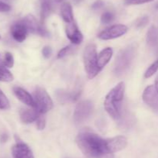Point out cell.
I'll use <instances>...</instances> for the list:
<instances>
[{"instance_id": "obj_18", "label": "cell", "mask_w": 158, "mask_h": 158, "mask_svg": "<svg viewBox=\"0 0 158 158\" xmlns=\"http://www.w3.org/2000/svg\"><path fill=\"white\" fill-rule=\"evenodd\" d=\"M113 56V50L110 47H106L103 49L101 52L100 53L98 56V67L100 70L104 68L109 61L110 60L111 57Z\"/></svg>"}, {"instance_id": "obj_1", "label": "cell", "mask_w": 158, "mask_h": 158, "mask_svg": "<svg viewBox=\"0 0 158 158\" xmlns=\"http://www.w3.org/2000/svg\"><path fill=\"white\" fill-rule=\"evenodd\" d=\"M76 142L80 150L88 158H113V154L108 150L106 139L96 133L82 132L77 135Z\"/></svg>"}, {"instance_id": "obj_35", "label": "cell", "mask_w": 158, "mask_h": 158, "mask_svg": "<svg viewBox=\"0 0 158 158\" xmlns=\"http://www.w3.org/2000/svg\"><path fill=\"white\" fill-rule=\"evenodd\" d=\"M73 1H74V2H75V3H78V2H80L81 0H73Z\"/></svg>"}, {"instance_id": "obj_26", "label": "cell", "mask_w": 158, "mask_h": 158, "mask_svg": "<svg viewBox=\"0 0 158 158\" xmlns=\"http://www.w3.org/2000/svg\"><path fill=\"white\" fill-rule=\"evenodd\" d=\"M148 21H149V19H148V16H143L139 18L138 20L136 22V26L137 28H142L143 26H146L148 23Z\"/></svg>"}, {"instance_id": "obj_19", "label": "cell", "mask_w": 158, "mask_h": 158, "mask_svg": "<svg viewBox=\"0 0 158 158\" xmlns=\"http://www.w3.org/2000/svg\"><path fill=\"white\" fill-rule=\"evenodd\" d=\"M61 15L66 23H71L73 22V13L70 3L64 2L62 5Z\"/></svg>"}, {"instance_id": "obj_14", "label": "cell", "mask_w": 158, "mask_h": 158, "mask_svg": "<svg viewBox=\"0 0 158 158\" xmlns=\"http://www.w3.org/2000/svg\"><path fill=\"white\" fill-rule=\"evenodd\" d=\"M81 94V90H77L74 91H67L64 90H59L56 92L57 100L61 103L75 102Z\"/></svg>"}, {"instance_id": "obj_16", "label": "cell", "mask_w": 158, "mask_h": 158, "mask_svg": "<svg viewBox=\"0 0 158 158\" xmlns=\"http://www.w3.org/2000/svg\"><path fill=\"white\" fill-rule=\"evenodd\" d=\"M40 113H39L36 110L34 109H22L20 111V119L23 123H32L35 122L40 117Z\"/></svg>"}, {"instance_id": "obj_4", "label": "cell", "mask_w": 158, "mask_h": 158, "mask_svg": "<svg viewBox=\"0 0 158 158\" xmlns=\"http://www.w3.org/2000/svg\"><path fill=\"white\" fill-rule=\"evenodd\" d=\"M134 56H135V47L133 46L124 48L119 53L114 68V73L116 75L121 76L127 71L132 63Z\"/></svg>"}, {"instance_id": "obj_33", "label": "cell", "mask_w": 158, "mask_h": 158, "mask_svg": "<svg viewBox=\"0 0 158 158\" xmlns=\"http://www.w3.org/2000/svg\"><path fill=\"white\" fill-rule=\"evenodd\" d=\"M155 85H156V88H157V89L158 90V76L157 77V78H156V81H155Z\"/></svg>"}, {"instance_id": "obj_7", "label": "cell", "mask_w": 158, "mask_h": 158, "mask_svg": "<svg viewBox=\"0 0 158 158\" xmlns=\"http://www.w3.org/2000/svg\"><path fill=\"white\" fill-rule=\"evenodd\" d=\"M21 21L23 24L26 26V29H28V32L32 33L39 34L42 37H48L49 33L45 29L44 27L40 25L35 20V17L32 15H28L22 19Z\"/></svg>"}, {"instance_id": "obj_12", "label": "cell", "mask_w": 158, "mask_h": 158, "mask_svg": "<svg viewBox=\"0 0 158 158\" xmlns=\"http://www.w3.org/2000/svg\"><path fill=\"white\" fill-rule=\"evenodd\" d=\"M106 144L109 151L114 154L116 152L123 150L127 144V140L125 136H117L111 139H106Z\"/></svg>"}, {"instance_id": "obj_32", "label": "cell", "mask_w": 158, "mask_h": 158, "mask_svg": "<svg viewBox=\"0 0 158 158\" xmlns=\"http://www.w3.org/2000/svg\"><path fill=\"white\" fill-rule=\"evenodd\" d=\"M103 6H104V2L102 0H97L92 5V9L94 10H98V9H101Z\"/></svg>"}, {"instance_id": "obj_34", "label": "cell", "mask_w": 158, "mask_h": 158, "mask_svg": "<svg viewBox=\"0 0 158 158\" xmlns=\"http://www.w3.org/2000/svg\"><path fill=\"white\" fill-rule=\"evenodd\" d=\"M55 1L56 2H63L66 1V0H55Z\"/></svg>"}, {"instance_id": "obj_29", "label": "cell", "mask_w": 158, "mask_h": 158, "mask_svg": "<svg viewBox=\"0 0 158 158\" xmlns=\"http://www.w3.org/2000/svg\"><path fill=\"white\" fill-rule=\"evenodd\" d=\"M11 10V6L0 0V12H6Z\"/></svg>"}, {"instance_id": "obj_9", "label": "cell", "mask_w": 158, "mask_h": 158, "mask_svg": "<svg viewBox=\"0 0 158 158\" xmlns=\"http://www.w3.org/2000/svg\"><path fill=\"white\" fill-rule=\"evenodd\" d=\"M143 100L147 105L158 112V90L156 86L150 85L145 88L143 93Z\"/></svg>"}, {"instance_id": "obj_6", "label": "cell", "mask_w": 158, "mask_h": 158, "mask_svg": "<svg viewBox=\"0 0 158 158\" xmlns=\"http://www.w3.org/2000/svg\"><path fill=\"white\" fill-rule=\"evenodd\" d=\"M93 103L90 101H82L77 104L73 113V119L76 123H82L85 122L93 112Z\"/></svg>"}, {"instance_id": "obj_21", "label": "cell", "mask_w": 158, "mask_h": 158, "mask_svg": "<svg viewBox=\"0 0 158 158\" xmlns=\"http://www.w3.org/2000/svg\"><path fill=\"white\" fill-rule=\"evenodd\" d=\"M14 77L12 73L9 71L6 67L0 65V81L10 82L13 81Z\"/></svg>"}, {"instance_id": "obj_24", "label": "cell", "mask_w": 158, "mask_h": 158, "mask_svg": "<svg viewBox=\"0 0 158 158\" xmlns=\"http://www.w3.org/2000/svg\"><path fill=\"white\" fill-rule=\"evenodd\" d=\"M157 70H158V59L157 60H155V61H154V63H153L148 68V69L147 70L146 72H145L144 77H146V78H149V77H151V76H153L156 72H157Z\"/></svg>"}, {"instance_id": "obj_36", "label": "cell", "mask_w": 158, "mask_h": 158, "mask_svg": "<svg viewBox=\"0 0 158 158\" xmlns=\"http://www.w3.org/2000/svg\"><path fill=\"white\" fill-rule=\"evenodd\" d=\"M0 38H1V37H0Z\"/></svg>"}, {"instance_id": "obj_17", "label": "cell", "mask_w": 158, "mask_h": 158, "mask_svg": "<svg viewBox=\"0 0 158 158\" xmlns=\"http://www.w3.org/2000/svg\"><path fill=\"white\" fill-rule=\"evenodd\" d=\"M148 46L155 51L158 50V30L155 26H151L147 34Z\"/></svg>"}, {"instance_id": "obj_30", "label": "cell", "mask_w": 158, "mask_h": 158, "mask_svg": "<svg viewBox=\"0 0 158 158\" xmlns=\"http://www.w3.org/2000/svg\"><path fill=\"white\" fill-rule=\"evenodd\" d=\"M36 125L38 129H43L46 126V120H45L44 118L39 117V119L36 120Z\"/></svg>"}, {"instance_id": "obj_22", "label": "cell", "mask_w": 158, "mask_h": 158, "mask_svg": "<svg viewBox=\"0 0 158 158\" xmlns=\"http://www.w3.org/2000/svg\"><path fill=\"white\" fill-rule=\"evenodd\" d=\"M9 108H10V103H9V99L3 92L2 90L0 89V109L7 110Z\"/></svg>"}, {"instance_id": "obj_31", "label": "cell", "mask_w": 158, "mask_h": 158, "mask_svg": "<svg viewBox=\"0 0 158 158\" xmlns=\"http://www.w3.org/2000/svg\"><path fill=\"white\" fill-rule=\"evenodd\" d=\"M52 54V49L50 46H45L43 49V55L45 58H49Z\"/></svg>"}, {"instance_id": "obj_11", "label": "cell", "mask_w": 158, "mask_h": 158, "mask_svg": "<svg viewBox=\"0 0 158 158\" xmlns=\"http://www.w3.org/2000/svg\"><path fill=\"white\" fill-rule=\"evenodd\" d=\"M10 31L12 38L19 43L24 41L26 38L27 33H29L26 26L23 24L21 20L14 23L11 27Z\"/></svg>"}, {"instance_id": "obj_27", "label": "cell", "mask_w": 158, "mask_h": 158, "mask_svg": "<svg viewBox=\"0 0 158 158\" xmlns=\"http://www.w3.org/2000/svg\"><path fill=\"white\" fill-rule=\"evenodd\" d=\"M70 50H71V46H65V47H63V49L60 50V52L58 53L57 57H58L59 59L63 58V57H64L65 56H66L68 54H69V52L70 51Z\"/></svg>"}, {"instance_id": "obj_5", "label": "cell", "mask_w": 158, "mask_h": 158, "mask_svg": "<svg viewBox=\"0 0 158 158\" xmlns=\"http://www.w3.org/2000/svg\"><path fill=\"white\" fill-rule=\"evenodd\" d=\"M33 99L35 102V108L40 114H44L47 112L50 109H52L53 106V103L51 99L50 96L48 94L46 90L43 88H36V89L33 91Z\"/></svg>"}, {"instance_id": "obj_13", "label": "cell", "mask_w": 158, "mask_h": 158, "mask_svg": "<svg viewBox=\"0 0 158 158\" xmlns=\"http://www.w3.org/2000/svg\"><path fill=\"white\" fill-rule=\"evenodd\" d=\"M66 33L69 40L74 44H80L83 41V34L74 22L68 23L67 27L66 29Z\"/></svg>"}, {"instance_id": "obj_15", "label": "cell", "mask_w": 158, "mask_h": 158, "mask_svg": "<svg viewBox=\"0 0 158 158\" xmlns=\"http://www.w3.org/2000/svg\"><path fill=\"white\" fill-rule=\"evenodd\" d=\"M13 91L15 95L16 96L19 100L21 101L23 103L26 104L28 106L34 108L35 107V102H34L33 97L29 94L28 91L23 89L21 87L15 86L13 88Z\"/></svg>"}, {"instance_id": "obj_10", "label": "cell", "mask_w": 158, "mask_h": 158, "mask_svg": "<svg viewBox=\"0 0 158 158\" xmlns=\"http://www.w3.org/2000/svg\"><path fill=\"white\" fill-rule=\"evenodd\" d=\"M12 154L13 158H34L33 153L29 146L19 140L12 148Z\"/></svg>"}, {"instance_id": "obj_20", "label": "cell", "mask_w": 158, "mask_h": 158, "mask_svg": "<svg viewBox=\"0 0 158 158\" xmlns=\"http://www.w3.org/2000/svg\"><path fill=\"white\" fill-rule=\"evenodd\" d=\"M53 0H41V21L42 23L49 15L52 9Z\"/></svg>"}, {"instance_id": "obj_28", "label": "cell", "mask_w": 158, "mask_h": 158, "mask_svg": "<svg viewBox=\"0 0 158 158\" xmlns=\"http://www.w3.org/2000/svg\"><path fill=\"white\" fill-rule=\"evenodd\" d=\"M153 1H154V0H127L126 3L127 5H140L151 2Z\"/></svg>"}, {"instance_id": "obj_2", "label": "cell", "mask_w": 158, "mask_h": 158, "mask_svg": "<svg viewBox=\"0 0 158 158\" xmlns=\"http://www.w3.org/2000/svg\"><path fill=\"white\" fill-rule=\"evenodd\" d=\"M124 84L123 82H120L110 90L105 99V109L108 114L116 120L121 119L122 102L124 96Z\"/></svg>"}, {"instance_id": "obj_3", "label": "cell", "mask_w": 158, "mask_h": 158, "mask_svg": "<svg viewBox=\"0 0 158 158\" xmlns=\"http://www.w3.org/2000/svg\"><path fill=\"white\" fill-rule=\"evenodd\" d=\"M97 60L98 57H97V48L95 45L89 44L86 46L83 53V61H84L85 70L89 79L95 77L100 71Z\"/></svg>"}, {"instance_id": "obj_23", "label": "cell", "mask_w": 158, "mask_h": 158, "mask_svg": "<svg viewBox=\"0 0 158 158\" xmlns=\"http://www.w3.org/2000/svg\"><path fill=\"white\" fill-rule=\"evenodd\" d=\"M3 66L6 67L7 68H11L14 65V58L12 54L10 52H6L4 55L2 62Z\"/></svg>"}, {"instance_id": "obj_8", "label": "cell", "mask_w": 158, "mask_h": 158, "mask_svg": "<svg viewBox=\"0 0 158 158\" xmlns=\"http://www.w3.org/2000/svg\"><path fill=\"white\" fill-rule=\"evenodd\" d=\"M127 32V27L125 25H114L102 31L98 35V37L103 40H112L124 35Z\"/></svg>"}, {"instance_id": "obj_25", "label": "cell", "mask_w": 158, "mask_h": 158, "mask_svg": "<svg viewBox=\"0 0 158 158\" xmlns=\"http://www.w3.org/2000/svg\"><path fill=\"white\" fill-rule=\"evenodd\" d=\"M114 15L113 12H106L102 15L101 17V22L105 24H107V23H111V22L114 20Z\"/></svg>"}]
</instances>
